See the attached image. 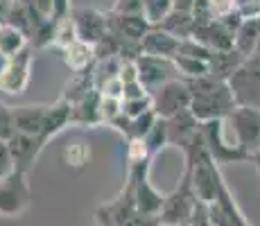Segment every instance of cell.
Returning a JSON list of instances; mask_svg holds the SVG:
<instances>
[{"label":"cell","instance_id":"17","mask_svg":"<svg viewBox=\"0 0 260 226\" xmlns=\"http://www.w3.org/2000/svg\"><path fill=\"white\" fill-rule=\"evenodd\" d=\"M192 39L202 41L206 48L211 50H231L236 48V34L229 27H224L219 18L215 21H208L204 25H197L192 32Z\"/></svg>","mask_w":260,"mask_h":226},{"label":"cell","instance_id":"19","mask_svg":"<svg viewBox=\"0 0 260 226\" xmlns=\"http://www.w3.org/2000/svg\"><path fill=\"white\" fill-rule=\"evenodd\" d=\"M73 124V104L68 102L66 98H59L54 104L48 107V113H46V122H43V132H41V138L46 140H52L57 134H61L66 127Z\"/></svg>","mask_w":260,"mask_h":226},{"label":"cell","instance_id":"14","mask_svg":"<svg viewBox=\"0 0 260 226\" xmlns=\"http://www.w3.org/2000/svg\"><path fill=\"white\" fill-rule=\"evenodd\" d=\"M152 29V23L145 18V14H118L109 12V32L120 37L122 41L138 43L141 45L143 37Z\"/></svg>","mask_w":260,"mask_h":226},{"label":"cell","instance_id":"9","mask_svg":"<svg viewBox=\"0 0 260 226\" xmlns=\"http://www.w3.org/2000/svg\"><path fill=\"white\" fill-rule=\"evenodd\" d=\"M233 138L247 152L260 149V109L256 107H236L226 118Z\"/></svg>","mask_w":260,"mask_h":226},{"label":"cell","instance_id":"12","mask_svg":"<svg viewBox=\"0 0 260 226\" xmlns=\"http://www.w3.org/2000/svg\"><path fill=\"white\" fill-rule=\"evenodd\" d=\"M71 16L79 41L98 45L109 34V14L98 12V9L91 7H77L71 12Z\"/></svg>","mask_w":260,"mask_h":226},{"label":"cell","instance_id":"37","mask_svg":"<svg viewBox=\"0 0 260 226\" xmlns=\"http://www.w3.org/2000/svg\"><path fill=\"white\" fill-rule=\"evenodd\" d=\"M71 0H52V18H66L71 16Z\"/></svg>","mask_w":260,"mask_h":226},{"label":"cell","instance_id":"21","mask_svg":"<svg viewBox=\"0 0 260 226\" xmlns=\"http://www.w3.org/2000/svg\"><path fill=\"white\" fill-rule=\"evenodd\" d=\"M244 59L247 57H244L242 52H238L236 48H231V50H213L211 59H208V75L229 82V77H231V75L240 68V63H242Z\"/></svg>","mask_w":260,"mask_h":226},{"label":"cell","instance_id":"6","mask_svg":"<svg viewBox=\"0 0 260 226\" xmlns=\"http://www.w3.org/2000/svg\"><path fill=\"white\" fill-rule=\"evenodd\" d=\"M32 206V188L27 172L14 170L0 181V217H21Z\"/></svg>","mask_w":260,"mask_h":226},{"label":"cell","instance_id":"5","mask_svg":"<svg viewBox=\"0 0 260 226\" xmlns=\"http://www.w3.org/2000/svg\"><path fill=\"white\" fill-rule=\"evenodd\" d=\"M32 63H34V48L27 45L14 57L3 59L0 66V93L3 95H23L32 79Z\"/></svg>","mask_w":260,"mask_h":226},{"label":"cell","instance_id":"2","mask_svg":"<svg viewBox=\"0 0 260 226\" xmlns=\"http://www.w3.org/2000/svg\"><path fill=\"white\" fill-rule=\"evenodd\" d=\"M202 136L206 143L208 154L217 165L229 163H251V152L242 149L233 138L226 120H211L202 122Z\"/></svg>","mask_w":260,"mask_h":226},{"label":"cell","instance_id":"36","mask_svg":"<svg viewBox=\"0 0 260 226\" xmlns=\"http://www.w3.org/2000/svg\"><path fill=\"white\" fill-rule=\"evenodd\" d=\"M145 0H116L113 3V12L118 14H143Z\"/></svg>","mask_w":260,"mask_h":226},{"label":"cell","instance_id":"20","mask_svg":"<svg viewBox=\"0 0 260 226\" xmlns=\"http://www.w3.org/2000/svg\"><path fill=\"white\" fill-rule=\"evenodd\" d=\"M48 107L46 104H29V107H16L14 109V129L21 134L41 136L43 122H46Z\"/></svg>","mask_w":260,"mask_h":226},{"label":"cell","instance_id":"25","mask_svg":"<svg viewBox=\"0 0 260 226\" xmlns=\"http://www.w3.org/2000/svg\"><path fill=\"white\" fill-rule=\"evenodd\" d=\"M260 45V16L256 18H244L236 32V50L242 52L244 57H251Z\"/></svg>","mask_w":260,"mask_h":226},{"label":"cell","instance_id":"7","mask_svg":"<svg viewBox=\"0 0 260 226\" xmlns=\"http://www.w3.org/2000/svg\"><path fill=\"white\" fill-rule=\"evenodd\" d=\"M190 86L183 77L161 84L152 90V107L158 118H174L190 109Z\"/></svg>","mask_w":260,"mask_h":226},{"label":"cell","instance_id":"27","mask_svg":"<svg viewBox=\"0 0 260 226\" xmlns=\"http://www.w3.org/2000/svg\"><path fill=\"white\" fill-rule=\"evenodd\" d=\"M170 145V138H168V122L166 118H158L156 122H154V127L149 129V134L145 136V147H147V152L152 154H158L163 147H168Z\"/></svg>","mask_w":260,"mask_h":226},{"label":"cell","instance_id":"16","mask_svg":"<svg viewBox=\"0 0 260 226\" xmlns=\"http://www.w3.org/2000/svg\"><path fill=\"white\" fill-rule=\"evenodd\" d=\"M179 48H181V39L161 29L158 25H152V29L141 41V54H152V57L163 59H174L179 54Z\"/></svg>","mask_w":260,"mask_h":226},{"label":"cell","instance_id":"31","mask_svg":"<svg viewBox=\"0 0 260 226\" xmlns=\"http://www.w3.org/2000/svg\"><path fill=\"white\" fill-rule=\"evenodd\" d=\"M16 134L14 129V109L0 102V140H9Z\"/></svg>","mask_w":260,"mask_h":226},{"label":"cell","instance_id":"26","mask_svg":"<svg viewBox=\"0 0 260 226\" xmlns=\"http://www.w3.org/2000/svg\"><path fill=\"white\" fill-rule=\"evenodd\" d=\"M174 66H177L179 75H181L183 79H194V77H204V75H208V61L206 59L188 57V54H177V57H174Z\"/></svg>","mask_w":260,"mask_h":226},{"label":"cell","instance_id":"13","mask_svg":"<svg viewBox=\"0 0 260 226\" xmlns=\"http://www.w3.org/2000/svg\"><path fill=\"white\" fill-rule=\"evenodd\" d=\"M9 152L14 156V163H16V170H23V172H29L32 165L37 163L39 154L46 147V140L41 136H32V134H21L16 132L12 138L7 140Z\"/></svg>","mask_w":260,"mask_h":226},{"label":"cell","instance_id":"42","mask_svg":"<svg viewBox=\"0 0 260 226\" xmlns=\"http://www.w3.org/2000/svg\"><path fill=\"white\" fill-rule=\"evenodd\" d=\"M161 226H188V224H161Z\"/></svg>","mask_w":260,"mask_h":226},{"label":"cell","instance_id":"28","mask_svg":"<svg viewBox=\"0 0 260 226\" xmlns=\"http://www.w3.org/2000/svg\"><path fill=\"white\" fill-rule=\"evenodd\" d=\"M77 41V32H75V23H73V16H66V18H59L57 21V27H54V39H52V45L59 50L68 48L71 43Z\"/></svg>","mask_w":260,"mask_h":226},{"label":"cell","instance_id":"35","mask_svg":"<svg viewBox=\"0 0 260 226\" xmlns=\"http://www.w3.org/2000/svg\"><path fill=\"white\" fill-rule=\"evenodd\" d=\"M124 226H161V215H147V213H136L124 222Z\"/></svg>","mask_w":260,"mask_h":226},{"label":"cell","instance_id":"24","mask_svg":"<svg viewBox=\"0 0 260 226\" xmlns=\"http://www.w3.org/2000/svg\"><path fill=\"white\" fill-rule=\"evenodd\" d=\"M27 45H29V37L23 29L14 27L9 23H0V57L3 59L14 57V54H18Z\"/></svg>","mask_w":260,"mask_h":226},{"label":"cell","instance_id":"10","mask_svg":"<svg viewBox=\"0 0 260 226\" xmlns=\"http://www.w3.org/2000/svg\"><path fill=\"white\" fill-rule=\"evenodd\" d=\"M136 192H134V183L124 181L122 190L116 199L102 204L95 210V224L98 226H124L129 217L136 213Z\"/></svg>","mask_w":260,"mask_h":226},{"label":"cell","instance_id":"30","mask_svg":"<svg viewBox=\"0 0 260 226\" xmlns=\"http://www.w3.org/2000/svg\"><path fill=\"white\" fill-rule=\"evenodd\" d=\"M152 93L145 95V98H136V100H122V113L127 118H138V115L152 111Z\"/></svg>","mask_w":260,"mask_h":226},{"label":"cell","instance_id":"29","mask_svg":"<svg viewBox=\"0 0 260 226\" xmlns=\"http://www.w3.org/2000/svg\"><path fill=\"white\" fill-rule=\"evenodd\" d=\"M174 9V0H145V18L152 25H158Z\"/></svg>","mask_w":260,"mask_h":226},{"label":"cell","instance_id":"41","mask_svg":"<svg viewBox=\"0 0 260 226\" xmlns=\"http://www.w3.org/2000/svg\"><path fill=\"white\" fill-rule=\"evenodd\" d=\"M247 3H249V0H238V9H242Z\"/></svg>","mask_w":260,"mask_h":226},{"label":"cell","instance_id":"39","mask_svg":"<svg viewBox=\"0 0 260 226\" xmlns=\"http://www.w3.org/2000/svg\"><path fill=\"white\" fill-rule=\"evenodd\" d=\"M194 3H197V0H174V7H177V9H188V12H190Z\"/></svg>","mask_w":260,"mask_h":226},{"label":"cell","instance_id":"15","mask_svg":"<svg viewBox=\"0 0 260 226\" xmlns=\"http://www.w3.org/2000/svg\"><path fill=\"white\" fill-rule=\"evenodd\" d=\"M208 210H211V219L215 226H251L249 219L244 217V213L240 210L238 202L233 199L229 185H224L219 197L213 204H208Z\"/></svg>","mask_w":260,"mask_h":226},{"label":"cell","instance_id":"33","mask_svg":"<svg viewBox=\"0 0 260 226\" xmlns=\"http://www.w3.org/2000/svg\"><path fill=\"white\" fill-rule=\"evenodd\" d=\"M188 226H215L213 219H211V210H208V204L197 202V206H194L192 217H190Z\"/></svg>","mask_w":260,"mask_h":226},{"label":"cell","instance_id":"1","mask_svg":"<svg viewBox=\"0 0 260 226\" xmlns=\"http://www.w3.org/2000/svg\"><path fill=\"white\" fill-rule=\"evenodd\" d=\"M190 86V111L199 122H211V120H226L238 107L233 90L229 82L217 79L213 75L186 79Z\"/></svg>","mask_w":260,"mask_h":226},{"label":"cell","instance_id":"38","mask_svg":"<svg viewBox=\"0 0 260 226\" xmlns=\"http://www.w3.org/2000/svg\"><path fill=\"white\" fill-rule=\"evenodd\" d=\"M240 12L244 14V18H256V16H260V0H249V3L244 5Z\"/></svg>","mask_w":260,"mask_h":226},{"label":"cell","instance_id":"8","mask_svg":"<svg viewBox=\"0 0 260 226\" xmlns=\"http://www.w3.org/2000/svg\"><path fill=\"white\" fill-rule=\"evenodd\" d=\"M192 174V188L197 192V199L204 204H213L219 197L222 188L226 185L222 172H219V165L213 160L211 154H204L192 168H186Z\"/></svg>","mask_w":260,"mask_h":226},{"label":"cell","instance_id":"40","mask_svg":"<svg viewBox=\"0 0 260 226\" xmlns=\"http://www.w3.org/2000/svg\"><path fill=\"white\" fill-rule=\"evenodd\" d=\"M251 163H253V168L258 170V177H260V149H258V152H253V154H251Z\"/></svg>","mask_w":260,"mask_h":226},{"label":"cell","instance_id":"18","mask_svg":"<svg viewBox=\"0 0 260 226\" xmlns=\"http://www.w3.org/2000/svg\"><path fill=\"white\" fill-rule=\"evenodd\" d=\"M166 122H168L170 145H174V147H179V149L186 147L190 140L199 134V127H202V122L194 118L190 109L183 113H179V115H174V118H168Z\"/></svg>","mask_w":260,"mask_h":226},{"label":"cell","instance_id":"23","mask_svg":"<svg viewBox=\"0 0 260 226\" xmlns=\"http://www.w3.org/2000/svg\"><path fill=\"white\" fill-rule=\"evenodd\" d=\"M158 27L166 29L170 34H174L177 39H190L194 32V16H192V12H188V9L174 7L172 12L158 23Z\"/></svg>","mask_w":260,"mask_h":226},{"label":"cell","instance_id":"34","mask_svg":"<svg viewBox=\"0 0 260 226\" xmlns=\"http://www.w3.org/2000/svg\"><path fill=\"white\" fill-rule=\"evenodd\" d=\"M206 5L211 7L215 18H222V16H226V14H231L238 9V0H206Z\"/></svg>","mask_w":260,"mask_h":226},{"label":"cell","instance_id":"22","mask_svg":"<svg viewBox=\"0 0 260 226\" xmlns=\"http://www.w3.org/2000/svg\"><path fill=\"white\" fill-rule=\"evenodd\" d=\"M63 52V61L73 73H84V70H91L98 61V54H95V45L86 43V41H75L68 48L61 50Z\"/></svg>","mask_w":260,"mask_h":226},{"label":"cell","instance_id":"3","mask_svg":"<svg viewBox=\"0 0 260 226\" xmlns=\"http://www.w3.org/2000/svg\"><path fill=\"white\" fill-rule=\"evenodd\" d=\"M197 192L192 188V174L183 168V174L172 192L166 195V204L161 208V224H188L192 210L197 206Z\"/></svg>","mask_w":260,"mask_h":226},{"label":"cell","instance_id":"32","mask_svg":"<svg viewBox=\"0 0 260 226\" xmlns=\"http://www.w3.org/2000/svg\"><path fill=\"white\" fill-rule=\"evenodd\" d=\"M16 170V163H14V156L9 152L7 140H0V181Z\"/></svg>","mask_w":260,"mask_h":226},{"label":"cell","instance_id":"11","mask_svg":"<svg viewBox=\"0 0 260 226\" xmlns=\"http://www.w3.org/2000/svg\"><path fill=\"white\" fill-rule=\"evenodd\" d=\"M136 66H138V79H141L143 86L147 88L149 93H152L154 88H158L161 84L181 77L177 66H174V59L152 57V54H138Z\"/></svg>","mask_w":260,"mask_h":226},{"label":"cell","instance_id":"4","mask_svg":"<svg viewBox=\"0 0 260 226\" xmlns=\"http://www.w3.org/2000/svg\"><path fill=\"white\" fill-rule=\"evenodd\" d=\"M229 86L238 107L260 109V52H253L240 63V68L229 77Z\"/></svg>","mask_w":260,"mask_h":226}]
</instances>
